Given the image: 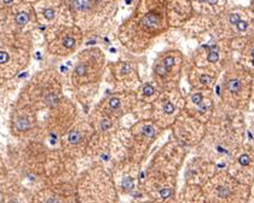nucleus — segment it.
I'll return each mask as SVG.
<instances>
[{"mask_svg":"<svg viewBox=\"0 0 254 203\" xmlns=\"http://www.w3.org/2000/svg\"><path fill=\"white\" fill-rule=\"evenodd\" d=\"M142 24H143L144 27H146V28H155V27H157V24H159V15L155 13V12L148 13L143 18Z\"/></svg>","mask_w":254,"mask_h":203,"instance_id":"nucleus-1","label":"nucleus"},{"mask_svg":"<svg viewBox=\"0 0 254 203\" xmlns=\"http://www.w3.org/2000/svg\"><path fill=\"white\" fill-rule=\"evenodd\" d=\"M73 5L78 10H88L91 7V0H73Z\"/></svg>","mask_w":254,"mask_h":203,"instance_id":"nucleus-2","label":"nucleus"},{"mask_svg":"<svg viewBox=\"0 0 254 203\" xmlns=\"http://www.w3.org/2000/svg\"><path fill=\"white\" fill-rule=\"evenodd\" d=\"M240 87H241V84H240V81L236 79H232L227 82V88L230 90L232 93H237L238 91H240Z\"/></svg>","mask_w":254,"mask_h":203,"instance_id":"nucleus-3","label":"nucleus"},{"mask_svg":"<svg viewBox=\"0 0 254 203\" xmlns=\"http://www.w3.org/2000/svg\"><path fill=\"white\" fill-rule=\"evenodd\" d=\"M80 139H81V135H80V133L78 131H73V132L69 133L68 140H69L70 144H74V145L78 144V143H80Z\"/></svg>","mask_w":254,"mask_h":203,"instance_id":"nucleus-4","label":"nucleus"},{"mask_svg":"<svg viewBox=\"0 0 254 203\" xmlns=\"http://www.w3.org/2000/svg\"><path fill=\"white\" fill-rule=\"evenodd\" d=\"M28 21H29L28 13H25V12H19V13H17V16H16V22H17V24L24 25Z\"/></svg>","mask_w":254,"mask_h":203,"instance_id":"nucleus-5","label":"nucleus"},{"mask_svg":"<svg viewBox=\"0 0 254 203\" xmlns=\"http://www.w3.org/2000/svg\"><path fill=\"white\" fill-rule=\"evenodd\" d=\"M211 50L209 54H208V60L209 62H217L218 60V47L217 46H208Z\"/></svg>","mask_w":254,"mask_h":203,"instance_id":"nucleus-6","label":"nucleus"},{"mask_svg":"<svg viewBox=\"0 0 254 203\" xmlns=\"http://www.w3.org/2000/svg\"><path fill=\"white\" fill-rule=\"evenodd\" d=\"M16 127L18 131H25L27 128H29V121L27 119H19L16 122Z\"/></svg>","mask_w":254,"mask_h":203,"instance_id":"nucleus-7","label":"nucleus"},{"mask_svg":"<svg viewBox=\"0 0 254 203\" xmlns=\"http://www.w3.org/2000/svg\"><path fill=\"white\" fill-rule=\"evenodd\" d=\"M63 46L65 48H73L75 46V39L72 36H65L63 39Z\"/></svg>","mask_w":254,"mask_h":203,"instance_id":"nucleus-8","label":"nucleus"},{"mask_svg":"<svg viewBox=\"0 0 254 203\" xmlns=\"http://www.w3.org/2000/svg\"><path fill=\"white\" fill-rule=\"evenodd\" d=\"M86 73H87V67H86L85 64H82V63H80L78 67L75 68V75L84 76V75H86Z\"/></svg>","mask_w":254,"mask_h":203,"instance_id":"nucleus-9","label":"nucleus"},{"mask_svg":"<svg viewBox=\"0 0 254 203\" xmlns=\"http://www.w3.org/2000/svg\"><path fill=\"white\" fill-rule=\"evenodd\" d=\"M230 194H231V192H230V190H229L227 187L220 186L219 189H218V195H219L220 197H224V198H225V197H229V196H230Z\"/></svg>","mask_w":254,"mask_h":203,"instance_id":"nucleus-10","label":"nucleus"},{"mask_svg":"<svg viewBox=\"0 0 254 203\" xmlns=\"http://www.w3.org/2000/svg\"><path fill=\"white\" fill-rule=\"evenodd\" d=\"M109 108L110 109H118L119 106H120V99L119 98H116V97H114V98H111L110 100H109Z\"/></svg>","mask_w":254,"mask_h":203,"instance_id":"nucleus-11","label":"nucleus"},{"mask_svg":"<svg viewBox=\"0 0 254 203\" xmlns=\"http://www.w3.org/2000/svg\"><path fill=\"white\" fill-rule=\"evenodd\" d=\"M174 64V58L173 57H166L165 58V60H164V67L168 70L172 65Z\"/></svg>","mask_w":254,"mask_h":203,"instance_id":"nucleus-12","label":"nucleus"},{"mask_svg":"<svg viewBox=\"0 0 254 203\" xmlns=\"http://www.w3.org/2000/svg\"><path fill=\"white\" fill-rule=\"evenodd\" d=\"M164 111H165V114H172L174 111V105L172 104V103H165L164 104Z\"/></svg>","mask_w":254,"mask_h":203,"instance_id":"nucleus-13","label":"nucleus"},{"mask_svg":"<svg viewBox=\"0 0 254 203\" xmlns=\"http://www.w3.org/2000/svg\"><path fill=\"white\" fill-rule=\"evenodd\" d=\"M143 133H144L146 137H154L155 131H154V128H152L151 126H145L144 128H143Z\"/></svg>","mask_w":254,"mask_h":203,"instance_id":"nucleus-14","label":"nucleus"},{"mask_svg":"<svg viewBox=\"0 0 254 203\" xmlns=\"http://www.w3.org/2000/svg\"><path fill=\"white\" fill-rule=\"evenodd\" d=\"M238 162L242 165V166H247V165H249V162H251V160H249V156L248 155H241L240 156V159H238Z\"/></svg>","mask_w":254,"mask_h":203,"instance_id":"nucleus-15","label":"nucleus"},{"mask_svg":"<svg viewBox=\"0 0 254 203\" xmlns=\"http://www.w3.org/2000/svg\"><path fill=\"white\" fill-rule=\"evenodd\" d=\"M191 99H192V102H194V104L200 105V104H201V102H202V94H201V93H195V94H192Z\"/></svg>","mask_w":254,"mask_h":203,"instance_id":"nucleus-16","label":"nucleus"},{"mask_svg":"<svg viewBox=\"0 0 254 203\" xmlns=\"http://www.w3.org/2000/svg\"><path fill=\"white\" fill-rule=\"evenodd\" d=\"M122 186L125 187V189H132L133 187V181H132L131 178H126V179L122 181Z\"/></svg>","mask_w":254,"mask_h":203,"instance_id":"nucleus-17","label":"nucleus"},{"mask_svg":"<svg viewBox=\"0 0 254 203\" xmlns=\"http://www.w3.org/2000/svg\"><path fill=\"white\" fill-rule=\"evenodd\" d=\"M143 92H144L145 96H150V94L154 93V87H152L151 85H145L144 88H143Z\"/></svg>","mask_w":254,"mask_h":203,"instance_id":"nucleus-18","label":"nucleus"},{"mask_svg":"<svg viewBox=\"0 0 254 203\" xmlns=\"http://www.w3.org/2000/svg\"><path fill=\"white\" fill-rule=\"evenodd\" d=\"M160 195H161V197H164V198H168L172 195V190L171 189H162L160 191Z\"/></svg>","mask_w":254,"mask_h":203,"instance_id":"nucleus-19","label":"nucleus"},{"mask_svg":"<svg viewBox=\"0 0 254 203\" xmlns=\"http://www.w3.org/2000/svg\"><path fill=\"white\" fill-rule=\"evenodd\" d=\"M9 60V54L4 51H0V64H4Z\"/></svg>","mask_w":254,"mask_h":203,"instance_id":"nucleus-20","label":"nucleus"},{"mask_svg":"<svg viewBox=\"0 0 254 203\" xmlns=\"http://www.w3.org/2000/svg\"><path fill=\"white\" fill-rule=\"evenodd\" d=\"M44 16L46 17L47 19H52L53 18V16H55V11L52 9H47V10H45L44 11Z\"/></svg>","mask_w":254,"mask_h":203,"instance_id":"nucleus-21","label":"nucleus"},{"mask_svg":"<svg viewBox=\"0 0 254 203\" xmlns=\"http://www.w3.org/2000/svg\"><path fill=\"white\" fill-rule=\"evenodd\" d=\"M229 19H230V22H231L232 24H237L238 22L241 21V19H240V16H238V15H235V13L230 15V17H229Z\"/></svg>","mask_w":254,"mask_h":203,"instance_id":"nucleus-22","label":"nucleus"},{"mask_svg":"<svg viewBox=\"0 0 254 203\" xmlns=\"http://www.w3.org/2000/svg\"><path fill=\"white\" fill-rule=\"evenodd\" d=\"M200 80H201V82H202L203 85H208V84H209L211 81H212V78H211L209 75H202Z\"/></svg>","mask_w":254,"mask_h":203,"instance_id":"nucleus-23","label":"nucleus"},{"mask_svg":"<svg viewBox=\"0 0 254 203\" xmlns=\"http://www.w3.org/2000/svg\"><path fill=\"white\" fill-rule=\"evenodd\" d=\"M108 128H110V121H109V120L102 121V123H100V129H102V131H106Z\"/></svg>","mask_w":254,"mask_h":203,"instance_id":"nucleus-24","label":"nucleus"},{"mask_svg":"<svg viewBox=\"0 0 254 203\" xmlns=\"http://www.w3.org/2000/svg\"><path fill=\"white\" fill-rule=\"evenodd\" d=\"M236 25H237L238 30H241V32H243V30H246V29H247V23H246L245 21H240Z\"/></svg>","mask_w":254,"mask_h":203,"instance_id":"nucleus-25","label":"nucleus"},{"mask_svg":"<svg viewBox=\"0 0 254 203\" xmlns=\"http://www.w3.org/2000/svg\"><path fill=\"white\" fill-rule=\"evenodd\" d=\"M45 203H59V201L56 198V197H51V198H49Z\"/></svg>","mask_w":254,"mask_h":203,"instance_id":"nucleus-26","label":"nucleus"},{"mask_svg":"<svg viewBox=\"0 0 254 203\" xmlns=\"http://www.w3.org/2000/svg\"><path fill=\"white\" fill-rule=\"evenodd\" d=\"M207 1L209 3V4H212V5H214V4H217L218 0H207Z\"/></svg>","mask_w":254,"mask_h":203,"instance_id":"nucleus-27","label":"nucleus"},{"mask_svg":"<svg viewBox=\"0 0 254 203\" xmlns=\"http://www.w3.org/2000/svg\"><path fill=\"white\" fill-rule=\"evenodd\" d=\"M3 1H4L5 4H10V3H12L13 0H3Z\"/></svg>","mask_w":254,"mask_h":203,"instance_id":"nucleus-28","label":"nucleus"},{"mask_svg":"<svg viewBox=\"0 0 254 203\" xmlns=\"http://www.w3.org/2000/svg\"><path fill=\"white\" fill-rule=\"evenodd\" d=\"M199 1H207V0H199Z\"/></svg>","mask_w":254,"mask_h":203,"instance_id":"nucleus-29","label":"nucleus"},{"mask_svg":"<svg viewBox=\"0 0 254 203\" xmlns=\"http://www.w3.org/2000/svg\"><path fill=\"white\" fill-rule=\"evenodd\" d=\"M253 65H254V58H253Z\"/></svg>","mask_w":254,"mask_h":203,"instance_id":"nucleus-30","label":"nucleus"}]
</instances>
